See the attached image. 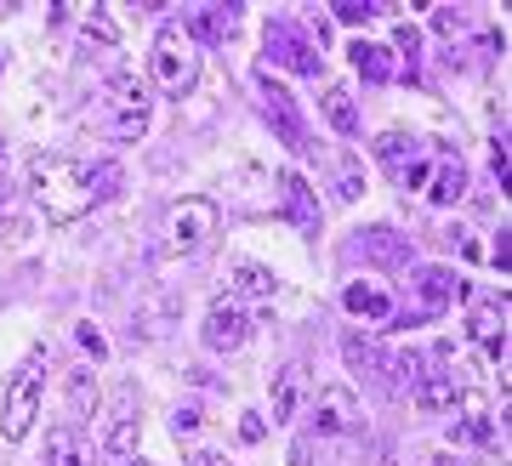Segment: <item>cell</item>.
<instances>
[{
    "mask_svg": "<svg viewBox=\"0 0 512 466\" xmlns=\"http://www.w3.org/2000/svg\"><path fill=\"white\" fill-rule=\"evenodd\" d=\"M359 194H365V171L353 160H342V199H359Z\"/></svg>",
    "mask_w": 512,
    "mask_h": 466,
    "instance_id": "35",
    "label": "cell"
},
{
    "mask_svg": "<svg viewBox=\"0 0 512 466\" xmlns=\"http://www.w3.org/2000/svg\"><path fill=\"white\" fill-rule=\"evenodd\" d=\"M353 245L370 256V262H382V268H410L416 262V251H410V239L393 228H365V233H353Z\"/></svg>",
    "mask_w": 512,
    "mask_h": 466,
    "instance_id": "18",
    "label": "cell"
},
{
    "mask_svg": "<svg viewBox=\"0 0 512 466\" xmlns=\"http://www.w3.org/2000/svg\"><path fill=\"white\" fill-rule=\"evenodd\" d=\"M325 126L336 137H359V108H353L348 86H325Z\"/></svg>",
    "mask_w": 512,
    "mask_h": 466,
    "instance_id": "26",
    "label": "cell"
},
{
    "mask_svg": "<svg viewBox=\"0 0 512 466\" xmlns=\"http://www.w3.org/2000/svg\"><path fill=\"white\" fill-rule=\"evenodd\" d=\"M0 74H6V52H0Z\"/></svg>",
    "mask_w": 512,
    "mask_h": 466,
    "instance_id": "44",
    "label": "cell"
},
{
    "mask_svg": "<svg viewBox=\"0 0 512 466\" xmlns=\"http://www.w3.org/2000/svg\"><path fill=\"white\" fill-rule=\"evenodd\" d=\"M393 46H399V52L410 57V63H416V52H421V35H416V23H399V29H393Z\"/></svg>",
    "mask_w": 512,
    "mask_h": 466,
    "instance_id": "34",
    "label": "cell"
},
{
    "mask_svg": "<svg viewBox=\"0 0 512 466\" xmlns=\"http://www.w3.org/2000/svg\"><path fill=\"white\" fill-rule=\"evenodd\" d=\"M467 336H473L495 364H507V307L501 302H473V313H467Z\"/></svg>",
    "mask_w": 512,
    "mask_h": 466,
    "instance_id": "16",
    "label": "cell"
},
{
    "mask_svg": "<svg viewBox=\"0 0 512 466\" xmlns=\"http://www.w3.org/2000/svg\"><path fill=\"white\" fill-rule=\"evenodd\" d=\"M137 438H143V398H137V387H126V393L114 398V410H109V432H103V455L126 466L131 455H137Z\"/></svg>",
    "mask_w": 512,
    "mask_h": 466,
    "instance_id": "11",
    "label": "cell"
},
{
    "mask_svg": "<svg viewBox=\"0 0 512 466\" xmlns=\"http://www.w3.org/2000/svg\"><path fill=\"white\" fill-rule=\"evenodd\" d=\"M268 63H285L291 74H319L325 69V46L308 40L296 18H268Z\"/></svg>",
    "mask_w": 512,
    "mask_h": 466,
    "instance_id": "7",
    "label": "cell"
},
{
    "mask_svg": "<svg viewBox=\"0 0 512 466\" xmlns=\"http://www.w3.org/2000/svg\"><path fill=\"white\" fill-rule=\"evenodd\" d=\"M234 29H239V12H234V6H200V12L188 18L183 35H188V40H211V46H222V40H234Z\"/></svg>",
    "mask_w": 512,
    "mask_h": 466,
    "instance_id": "23",
    "label": "cell"
},
{
    "mask_svg": "<svg viewBox=\"0 0 512 466\" xmlns=\"http://www.w3.org/2000/svg\"><path fill=\"white\" fill-rule=\"evenodd\" d=\"M74 341H80V347H86L92 359H103V353H109V341H103V330H97L92 319H86V324H74Z\"/></svg>",
    "mask_w": 512,
    "mask_h": 466,
    "instance_id": "29",
    "label": "cell"
},
{
    "mask_svg": "<svg viewBox=\"0 0 512 466\" xmlns=\"http://www.w3.org/2000/svg\"><path fill=\"white\" fill-rule=\"evenodd\" d=\"M359 427H365V404H359L348 381H330V387L313 393V432L319 438H348Z\"/></svg>",
    "mask_w": 512,
    "mask_h": 466,
    "instance_id": "8",
    "label": "cell"
},
{
    "mask_svg": "<svg viewBox=\"0 0 512 466\" xmlns=\"http://www.w3.org/2000/svg\"><path fill=\"white\" fill-rule=\"evenodd\" d=\"M450 302H467V285H461L450 268H421L416 273V307L399 319V330H410V324H421V319H439Z\"/></svg>",
    "mask_w": 512,
    "mask_h": 466,
    "instance_id": "9",
    "label": "cell"
},
{
    "mask_svg": "<svg viewBox=\"0 0 512 466\" xmlns=\"http://www.w3.org/2000/svg\"><path fill=\"white\" fill-rule=\"evenodd\" d=\"M450 444H495V415H490V398L478 387H461L456 404H450Z\"/></svg>",
    "mask_w": 512,
    "mask_h": 466,
    "instance_id": "12",
    "label": "cell"
},
{
    "mask_svg": "<svg viewBox=\"0 0 512 466\" xmlns=\"http://www.w3.org/2000/svg\"><path fill=\"white\" fill-rule=\"evenodd\" d=\"M348 63L359 74H365L370 86H387V80H393V52H387V46H376V40H353V52H348Z\"/></svg>",
    "mask_w": 512,
    "mask_h": 466,
    "instance_id": "24",
    "label": "cell"
},
{
    "mask_svg": "<svg viewBox=\"0 0 512 466\" xmlns=\"http://www.w3.org/2000/svg\"><path fill=\"white\" fill-rule=\"evenodd\" d=\"M256 91H262V114H268V126L279 131V143H285V148L308 143V120H302V108L291 103V91L279 86L268 69H256Z\"/></svg>",
    "mask_w": 512,
    "mask_h": 466,
    "instance_id": "10",
    "label": "cell"
},
{
    "mask_svg": "<svg viewBox=\"0 0 512 466\" xmlns=\"http://www.w3.org/2000/svg\"><path fill=\"white\" fill-rule=\"evenodd\" d=\"M97 461H103V449L92 444V432L80 427V421H57V427L46 432L40 466H97Z\"/></svg>",
    "mask_w": 512,
    "mask_h": 466,
    "instance_id": "14",
    "label": "cell"
},
{
    "mask_svg": "<svg viewBox=\"0 0 512 466\" xmlns=\"http://www.w3.org/2000/svg\"><path fill=\"white\" fill-rule=\"evenodd\" d=\"M40 381H46V347H29V359L12 370V381H6V404H0V438H6V444H23L29 427H35Z\"/></svg>",
    "mask_w": 512,
    "mask_h": 466,
    "instance_id": "3",
    "label": "cell"
},
{
    "mask_svg": "<svg viewBox=\"0 0 512 466\" xmlns=\"http://www.w3.org/2000/svg\"><path fill=\"white\" fill-rule=\"evenodd\" d=\"M433 29H439V35H461V29H467V12H456V6H439V12H433Z\"/></svg>",
    "mask_w": 512,
    "mask_h": 466,
    "instance_id": "32",
    "label": "cell"
},
{
    "mask_svg": "<svg viewBox=\"0 0 512 466\" xmlns=\"http://www.w3.org/2000/svg\"><path fill=\"white\" fill-rule=\"evenodd\" d=\"M433 466H461V461H450V455H433Z\"/></svg>",
    "mask_w": 512,
    "mask_h": 466,
    "instance_id": "41",
    "label": "cell"
},
{
    "mask_svg": "<svg viewBox=\"0 0 512 466\" xmlns=\"http://www.w3.org/2000/svg\"><path fill=\"white\" fill-rule=\"evenodd\" d=\"M239 438H245V444H262V438H268V421H262L256 410H245L239 415Z\"/></svg>",
    "mask_w": 512,
    "mask_h": 466,
    "instance_id": "33",
    "label": "cell"
},
{
    "mask_svg": "<svg viewBox=\"0 0 512 466\" xmlns=\"http://www.w3.org/2000/svg\"><path fill=\"white\" fill-rule=\"evenodd\" d=\"M291 466H313V444H308V438H302V444L291 449Z\"/></svg>",
    "mask_w": 512,
    "mask_h": 466,
    "instance_id": "40",
    "label": "cell"
},
{
    "mask_svg": "<svg viewBox=\"0 0 512 466\" xmlns=\"http://www.w3.org/2000/svg\"><path fill=\"white\" fill-rule=\"evenodd\" d=\"M302 387H308V364H285L274 376V421L285 427L296 415V398H302Z\"/></svg>",
    "mask_w": 512,
    "mask_h": 466,
    "instance_id": "25",
    "label": "cell"
},
{
    "mask_svg": "<svg viewBox=\"0 0 512 466\" xmlns=\"http://www.w3.org/2000/svg\"><path fill=\"white\" fill-rule=\"evenodd\" d=\"M86 40H103V46H109V40H120V29L109 23V12H103V6H97L92 18H86Z\"/></svg>",
    "mask_w": 512,
    "mask_h": 466,
    "instance_id": "31",
    "label": "cell"
},
{
    "mask_svg": "<svg viewBox=\"0 0 512 466\" xmlns=\"http://www.w3.org/2000/svg\"><path fill=\"white\" fill-rule=\"evenodd\" d=\"M461 188H467V171H461L456 154H433V177L421 188V199H433V205H456Z\"/></svg>",
    "mask_w": 512,
    "mask_h": 466,
    "instance_id": "21",
    "label": "cell"
},
{
    "mask_svg": "<svg viewBox=\"0 0 512 466\" xmlns=\"http://www.w3.org/2000/svg\"><path fill=\"white\" fill-rule=\"evenodd\" d=\"M376 18V6H359V0H342L336 6V23H370Z\"/></svg>",
    "mask_w": 512,
    "mask_h": 466,
    "instance_id": "36",
    "label": "cell"
},
{
    "mask_svg": "<svg viewBox=\"0 0 512 466\" xmlns=\"http://www.w3.org/2000/svg\"><path fill=\"white\" fill-rule=\"evenodd\" d=\"M456 376H450V370H427V376L416 381V387H410V404H416L421 415H439V410H450V404H456Z\"/></svg>",
    "mask_w": 512,
    "mask_h": 466,
    "instance_id": "22",
    "label": "cell"
},
{
    "mask_svg": "<svg viewBox=\"0 0 512 466\" xmlns=\"http://www.w3.org/2000/svg\"><path fill=\"white\" fill-rule=\"evenodd\" d=\"M188 466H228V461H222V455H211V449H194V455H188Z\"/></svg>",
    "mask_w": 512,
    "mask_h": 466,
    "instance_id": "39",
    "label": "cell"
},
{
    "mask_svg": "<svg viewBox=\"0 0 512 466\" xmlns=\"http://www.w3.org/2000/svg\"><path fill=\"white\" fill-rule=\"evenodd\" d=\"M126 188V171L120 160H74V154H35L29 165V194H35L40 216L46 222H74V216L109 205L114 194Z\"/></svg>",
    "mask_w": 512,
    "mask_h": 466,
    "instance_id": "1",
    "label": "cell"
},
{
    "mask_svg": "<svg viewBox=\"0 0 512 466\" xmlns=\"http://www.w3.org/2000/svg\"><path fill=\"white\" fill-rule=\"evenodd\" d=\"M490 165H495V177H501V188H507V137L490 148Z\"/></svg>",
    "mask_w": 512,
    "mask_h": 466,
    "instance_id": "38",
    "label": "cell"
},
{
    "mask_svg": "<svg viewBox=\"0 0 512 466\" xmlns=\"http://www.w3.org/2000/svg\"><path fill=\"white\" fill-rule=\"evenodd\" d=\"M376 165L399 182L404 194H421L427 177H433V154H427L416 137H404V131H382V137H376Z\"/></svg>",
    "mask_w": 512,
    "mask_h": 466,
    "instance_id": "5",
    "label": "cell"
},
{
    "mask_svg": "<svg viewBox=\"0 0 512 466\" xmlns=\"http://www.w3.org/2000/svg\"><path fill=\"white\" fill-rule=\"evenodd\" d=\"M279 205H285V216L296 222V233H308V239H319V228H325V216H319V194H313V182L302 177V171H279Z\"/></svg>",
    "mask_w": 512,
    "mask_h": 466,
    "instance_id": "15",
    "label": "cell"
},
{
    "mask_svg": "<svg viewBox=\"0 0 512 466\" xmlns=\"http://www.w3.org/2000/svg\"><path fill=\"white\" fill-rule=\"evenodd\" d=\"M490 262H495L501 273L512 268V233H507V228H501V239H495V256H490Z\"/></svg>",
    "mask_w": 512,
    "mask_h": 466,
    "instance_id": "37",
    "label": "cell"
},
{
    "mask_svg": "<svg viewBox=\"0 0 512 466\" xmlns=\"http://www.w3.org/2000/svg\"><path fill=\"white\" fill-rule=\"evenodd\" d=\"M126 466H148V461H137V455H131V461H126Z\"/></svg>",
    "mask_w": 512,
    "mask_h": 466,
    "instance_id": "42",
    "label": "cell"
},
{
    "mask_svg": "<svg viewBox=\"0 0 512 466\" xmlns=\"http://www.w3.org/2000/svg\"><path fill=\"white\" fill-rule=\"evenodd\" d=\"M342 307H348L353 319H365V324H387L393 319V290H387L382 279H348Z\"/></svg>",
    "mask_w": 512,
    "mask_h": 466,
    "instance_id": "17",
    "label": "cell"
},
{
    "mask_svg": "<svg viewBox=\"0 0 512 466\" xmlns=\"http://www.w3.org/2000/svg\"><path fill=\"white\" fill-rule=\"evenodd\" d=\"M342 359H348L353 376H365V381L393 376V364H387V353H382V341L376 336H342Z\"/></svg>",
    "mask_w": 512,
    "mask_h": 466,
    "instance_id": "20",
    "label": "cell"
},
{
    "mask_svg": "<svg viewBox=\"0 0 512 466\" xmlns=\"http://www.w3.org/2000/svg\"><path fill=\"white\" fill-rule=\"evenodd\" d=\"M200 427H205L200 404H177V410H171V432H177V438H188V432H200Z\"/></svg>",
    "mask_w": 512,
    "mask_h": 466,
    "instance_id": "28",
    "label": "cell"
},
{
    "mask_svg": "<svg viewBox=\"0 0 512 466\" xmlns=\"http://www.w3.org/2000/svg\"><path fill=\"white\" fill-rule=\"evenodd\" d=\"M0 165H6V143H0Z\"/></svg>",
    "mask_w": 512,
    "mask_h": 466,
    "instance_id": "43",
    "label": "cell"
},
{
    "mask_svg": "<svg viewBox=\"0 0 512 466\" xmlns=\"http://www.w3.org/2000/svg\"><path fill=\"white\" fill-rule=\"evenodd\" d=\"M0 239H23V216H18V205L6 199V188H0Z\"/></svg>",
    "mask_w": 512,
    "mask_h": 466,
    "instance_id": "30",
    "label": "cell"
},
{
    "mask_svg": "<svg viewBox=\"0 0 512 466\" xmlns=\"http://www.w3.org/2000/svg\"><path fill=\"white\" fill-rule=\"evenodd\" d=\"M63 393H69V421L97 415V376H92V370H74V376L63 381Z\"/></svg>",
    "mask_w": 512,
    "mask_h": 466,
    "instance_id": "27",
    "label": "cell"
},
{
    "mask_svg": "<svg viewBox=\"0 0 512 466\" xmlns=\"http://www.w3.org/2000/svg\"><path fill=\"white\" fill-rule=\"evenodd\" d=\"M274 290H279V279L262 262H234L228 268V296L234 302H274Z\"/></svg>",
    "mask_w": 512,
    "mask_h": 466,
    "instance_id": "19",
    "label": "cell"
},
{
    "mask_svg": "<svg viewBox=\"0 0 512 466\" xmlns=\"http://www.w3.org/2000/svg\"><path fill=\"white\" fill-rule=\"evenodd\" d=\"M217 228H222V211L205 194L177 199L171 216H165V239H171V251H205V245L217 239Z\"/></svg>",
    "mask_w": 512,
    "mask_h": 466,
    "instance_id": "6",
    "label": "cell"
},
{
    "mask_svg": "<svg viewBox=\"0 0 512 466\" xmlns=\"http://www.w3.org/2000/svg\"><path fill=\"white\" fill-rule=\"evenodd\" d=\"M148 74H154V86H160L165 97L183 103L188 91L200 86V46H194L183 29H160V35H154V52H148Z\"/></svg>",
    "mask_w": 512,
    "mask_h": 466,
    "instance_id": "4",
    "label": "cell"
},
{
    "mask_svg": "<svg viewBox=\"0 0 512 466\" xmlns=\"http://www.w3.org/2000/svg\"><path fill=\"white\" fill-rule=\"evenodd\" d=\"M245 336H251V313H245V302L217 296V302L205 307V347H211V353H234V347H245Z\"/></svg>",
    "mask_w": 512,
    "mask_h": 466,
    "instance_id": "13",
    "label": "cell"
},
{
    "mask_svg": "<svg viewBox=\"0 0 512 466\" xmlns=\"http://www.w3.org/2000/svg\"><path fill=\"white\" fill-rule=\"evenodd\" d=\"M148 120H154V97H148V86L137 74H114L109 86L97 91L92 114H86V126L103 131L109 143H137L148 131Z\"/></svg>",
    "mask_w": 512,
    "mask_h": 466,
    "instance_id": "2",
    "label": "cell"
}]
</instances>
